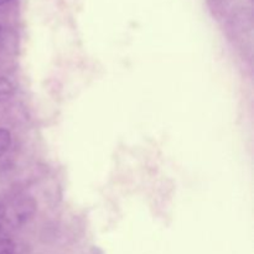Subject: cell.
<instances>
[{
    "mask_svg": "<svg viewBox=\"0 0 254 254\" xmlns=\"http://www.w3.org/2000/svg\"><path fill=\"white\" fill-rule=\"evenodd\" d=\"M36 211L37 203L31 196H14L0 202V240L27 225Z\"/></svg>",
    "mask_w": 254,
    "mask_h": 254,
    "instance_id": "obj_1",
    "label": "cell"
},
{
    "mask_svg": "<svg viewBox=\"0 0 254 254\" xmlns=\"http://www.w3.org/2000/svg\"><path fill=\"white\" fill-rule=\"evenodd\" d=\"M15 93V86L6 77H0V103L7 101Z\"/></svg>",
    "mask_w": 254,
    "mask_h": 254,
    "instance_id": "obj_2",
    "label": "cell"
},
{
    "mask_svg": "<svg viewBox=\"0 0 254 254\" xmlns=\"http://www.w3.org/2000/svg\"><path fill=\"white\" fill-rule=\"evenodd\" d=\"M11 145V134L7 129L0 127V158L9 150Z\"/></svg>",
    "mask_w": 254,
    "mask_h": 254,
    "instance_id": "obj_3",
    "label": "cell"
},
{
    "mask_svg": "<svg viewBox=\"0 0 254 254\" xmlns=\"http://www.w3.org/2000/svg\"><path fill=\"white\" fill-rule=\"evenodd\" d=\"M15 253V243L9 238H2L0 240V254H14Z\"/></svg>",
    "mask_w": 254,
    "mask_h": 254,
    "instance_id": "obj_4",
    "label": "cell"
},
{
    "mask_svg": "<svg viewBox=\"0 0 254 254\" xmlns=\"http://www.w3.org/2000/svg\"><path fill=\"white\" fill-rule=\"evenodd\" d=\"M10 0H0V6H1V5H4V4H6V2H9Z\"/></svg>",
    "mask_w": 254,
    "mask_h": 254,
    "instance_id": "obj_5",
    "label": "cell"
},
{
    "mask_svg": "<svg viewBox=\"0 0 254 254\" xmlns=\"http://www.w3.org/2000/svg\"><path fill=\"white\" fill-rule=\"evenodd\" d=\"M0 34H1V25H0Z\"/></svg>",
    "mask_w": 254,
    "mask_h": 254,
    "instance_id": "obj_6",
    "label": "cell"
}]
</instances>
